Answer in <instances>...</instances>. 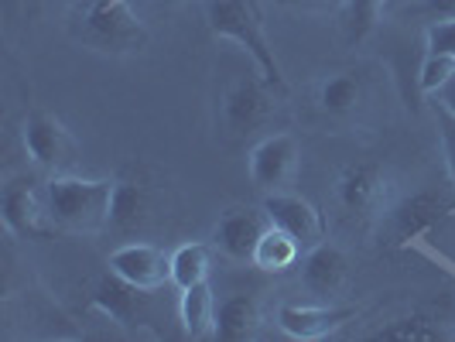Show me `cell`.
Here are the masks:
<instances>
[{
    "label": "cell",
    "instance_id": "1",
    "mask_svg": "<svg viewBox=\"0 0 455 342\" xmlns=\"http://www.w3.org/2000/svg\"><path fill=\"white\" fill-rule=\"evenodd\" d=\"M116 182L107 179H79V175H52L45 182L48 223L62 233H103L110 227Z\"/></svg>",
    "mask_w": 455,
    "mask_h": 342
},
{
    "label": "cell",
    "instance_id": "2",
    "mask_svg": "<svg viewBox=\"0 0 455 342\" xmlns=\"http://www.w3.org/2000/svg\"><path fill=\"white\" fill-rule=\"evenodd\" d=\"M205 21H209V31L227 38L233 45H240L243 52H251L257 72L271 83L277 92H284V76H281V66L274 59V48L267 45V35L257 21L253 7L247 0H205L203 4Z\"/></svg>",
    "mask_w": 455,
    "mask_h": 342
},
{
    "label": "cell",
    "instance_id": "3",
    "mask_svg": "<svg viewBox=\"0 0 455 342\" xmlns=\"http://www.w3.org/2000/svg\"><path fill=\"white\" fill-rule=\"evenodd\" d=\"M455 212V185H432L418 188L397 203L384 205L380 216V236L390 247H404L418 236H428Z\"/></svg>",
    "mask_w": 455,
    "mask_h": 342
},
{
    "label": "cell",
    "instance_id": "4",
    "mask_svg": "<svg viewBox=\"0 0 455 342\" xmlns=\"http://www.w3.org/2000/svg\"><path fill=\"white\" fill-rule=\"evenodd\" d=\"M79 38H83V45L96 48V52L127 55V52L144 48L148 31L140 28V21L131 14V7L124 0H92L79 14Z\"/></svg>",
    "mask_w": 455,
    "mask_h": 342
},
{
    "label": "cell",
    "instance_id": "5",
    "mask_svg": "<svg viewBox=\"0 0 455 342\" xmlns=\"http://www.w3.org/2000/svg\"><path fill=\"white\" fill-rule=\"evenodd\" d=\"M274 86L260 76V72H247L240 76L223 96L220 107V123L229 137H247L260 131L274 114Z\"/></svg>",
    "mask_w": 455,
    "mask_h": 342
},
{
    "label": "cell",
    "instance_id": "6",
    "mask_svg": "<svg viewBox=\"0 0 455 342\" xmlns=\"http://www.w3.org/2000/svg\"><path fill=\"white\" fill-rule=\"evenodd\" d=\"M24 151L31 155L38 168H45L52 175H68V168L76 161V140L59 116L45 114V110H31L24 116Z\"/></svg>",
    "mask_w": 455,
    "mask_h": 342
},
{
    "label": "cell",
    "instance_id": "7",
    "mask_svg": "<svg viewBox=\"0 0 455 342\" xmlns=\"http://www.w3.org/2000/svg\"><path fill=\"white\" fill-rule=\"evenodd\" d=\"M0 216H4L7 233H14V236H45V229L52 227L45 188H38L31 179H11L4 185Z\"/></svg>",
    "mask_w": 455,
    "mask_h": 342
},
{
    "label": "cell",
    "instance_id": "8",
    "mask_svg": "<svg viewBox=\"0 0 455 342\" xmlns=\"http://www.w3.org/2000/svg\"><path fill=\"white\" fill-rule=\"evenodd\" d=\"M267 227H271V219H267L264 205L260 209H251V205L227 209L212 229V247L229 260H253V251Z\"/></svg>",
    "mask_w": 455,
    "mask_h": 342
},
{
    "label": "cell",
    "instance_id": "9",
    "mask_svg": "<svg viewBox=\"0 0 455 342\" xmlns=\"http://www.w3.org/2000/svg\"><path fill=\"white\" fill-rule=\"evenodd\" d=\"M264 212H267L274 227H281L284 233L295 236L301 251H312V247L325 243V219L308 199L291 195V192H267Z\"/></svg>",
    "mask_w": 455,
    "mask_h": 342
},
{
    "label": "cell",
    "instance_id": "10",
    "mask_svg": "<svg viewBox=\"0 0 455 342\" xmlns=\"http://www.w3.org/2000/svg\"><path fill=\"white\" fill-rule=\"evenodd\" d=\"M107 267L140 291H158L161 284L172 281V253H164L155 243H124L110 253Z\"/></svg>",
    "mask_w": 455,
    "mask_h": 342
},
{
    "label": "cell",
    "instance_id": "11",
    "mask_svg": "<svg viewBox=\"0 0 455 342\" xmlns=\"http://www.w3.org/2000/svg\"><path fill=\"white\" fill-rule=\"evenodd\" d=\"M336 199L346 212H377L380 205H387V179L384 168L373 161H353L339 168L336 175Z\"/></svg>",
    "mask_w": 455,
    "mask_h": 342
},
{
    "label": "cell",
    "instance_id": "12",
    "mask_svg": "<svg viewBox=\"0 0 455 342\" xmlns=\"http://www.w3.org/2000/svg\"><path fill=\"white\" fill-rule=\"evenodd\" d=\"M298 140L291 134H271L264 137L251 151V179L264 192H281L284 185L295 179L298 171Z\"/></svg>",
    "mask_w": 455,
    "mask_h": 342
},
{
    "label": "cell",
    "instance_id": "13",
    "mask_svg": "<svg viewBox=\"0 0 455 342\" xmlns=\"http://www.w3.org/2000/svg\"><path fill=\"white\" fill-rule=\"evenodd\" d=\"M346 281H349V260H346V253L339 247H332L325 240L319 247L305 251V257H301V284L312 298L329 301V298H336L346 288Z\"/></svg>",
    "mask_w": 455,
    "mask_h": 342
},
{
    "label": "cell",
    "instance_id": "14",
    "mask_svg": "<svg viewBox=\"0 0 455 342\" xmlns=\"http://www.w3.org/2000/svg\"><path fill=\"white\" fill-rule=\"evenodd\" d=\"M353 319V308H329V305H281L277 325L291 339H322L336 332L342 322Z\"/></svg>",
    "mask_w": 455,
    "mask_h": 342
},
{
    "label": "cell",
    "instance_id": "15",
    "mask_svg": "<svg viewBox=\"0 0 455 342\" xmlns=\"http://www.w3.org/2000/svg\"><path fill=\"white\" fill-rule=\"evenodd\" d=\"M260 329V305L253 295H229L216 305V339L247 342Z\"/></svg>",
    "mask_w": 455,
    "mask_h": 342
},
{
    "label": "cell",
    "instance_id": "16",
    "mask_svg": "<svg viewBox=\"0 0 455 342\" xmlns=\"http://www.w3.org/2000/svg\"><path fill=\"white\" fill-rule=\"evenodd\" d=\"M301 243H298L291 233H284L281 227H267L264 229V236H260V243H257V251H253V267L264 274H288L298 267V260H301Z\"/></svg>",
    "mask_w": 455,
    "mask_h": 342
},
{
    "label": "cell",
    "instance_id": "17",
    "mask_svg": "<svg viewBox=\"0 0 455 342\" xmlns=\"http://www.w3.org/2000/svg\"><path fill=\"white\" fill-rule=\"evenodd\" d=\"M179 312H182V325L192 339H212L216 336V295L209 288V281H199L192 288L182 291L179 301Z\"/></svg>",
    "mask_w": 455,
    "mask_h": 342
},
{
    "label": "cell",
    "instance_id": "18",
    "mask_svg": "<svg viewBox=\"0 0 455 342\" xmlns=\"http://www.w3.org/2000/svg\"><path fill=\"white\" fill-rule=\"evenodd\" d=\"M137 291L131 281H124L120 274H107V277H100V284H96V291H92V301L103 308V315H110L114 322H127L134 315V305H137Z\"/></svg>",
    "mask_w": 455,
    "mask_h": 342
},
{
    "label": "cell",
    "instance_id": "19",
    "mask_svg": "<svg viewBox=\"0 0 455 342\" xmlns=\"http://www.w3.org/2000/svg\"><path fill=\"white\" fill-rule=\"evenodd\" d=\"M144 219H148V192L134 182H116L110 227L120 233H131V229L144 227Z\"/></svg>",
    "mask_w": 455,
    "mask_h": 342
},
{
    "label": "cell",
    "instance_id": "20",
    "mask_svg": "<svg viewBox=\"0 0 455 342\" xmlns=\"http://www.w3.org/2000/svg\"><path fill=\"white\" fill-rule=\"evenodd\" d=\"M360 96H363V86L353 72H336L322 83L319 90V103L325 114H353L360 107Z\"/></svg>",
    "mask_w": 455,
    "mask_h": 342
},
{
    "label": "cell",
    "instance_id": "21",
    "mask_svg": "<svg viewBox=\"0 0 455 342\" xmlns=\"http://www.w3.org/2000/svg\"><path fill=\"white\" fill-rule=\"evenodd\" d=\"M199 281H209V247L205 243H182L172 253V284L185 291Z\"/></svg>",
    "mask_w": 455,
    "mask_h": 342
},
{
    "label": "cell",
    "instance_id": "22",
    "mask_svg": "<svg viewBox=\"0 0 455 342\" xmlns=\"http://www.w3.org/2000/svg\"><path fill=\"white\" fill-rule=\"evenodd\" d=\"M342 14H346L349 42H363L377 28L380 14H387V0H342Z\"/></svg>",
    "mask_w": 455,
    "mask_h": 342
},
{
    "label": "cell",
    "instance_id": "23",
    "mask_svg": "<svg viewBox=\"0 0 455 342\" xmlns=\"http://www.w3.org/2000/svg\"><path fill=\"white\" fill-rule=\"evenodd\" d=\"M373 339H387V342H435L442 339V332L435 329L425 315H404V319L387 322L384 329L373 332Z\"/></svg>",
    "mask_w": 455,
    "mask_h": 342
},
{
    "label": "cell",
    "instance_id": "24",
    "mask_svg": "<svg viewBox=\"0 0 455 342\" xmlns=\"http://www.w3.org/2000/svg\"><path fill=\"white\" fill-rule=\"evenodd\" d=\"M455 76V62L452 59H445V55H432L428 52V59L421 62V76H418V86L432 96L435 90H442L449 79Z\"/></svg>",
    "mask_w": 455,
    "mask_h": 342
},
{
    "label": "cell",
    "instance_id": "25",
    "mask_svg": "<svg viewBox=\"0 0 455 342\" xmlns=\"http://www.w3.org/2000/svg\"><path fill=\"white\" fill-rule=\"evenodd\" d=\"M425 42H428L432 55H445V59L455 62V18H442V21L428 24Z\"/></svg>",
    "mask_w": 455,
    "mask_h": 342
},
{
    "label": "cell",
    "instance_id": "26",
    "mask_svg": "<svg viewBox=\"0 0 455 342\" xmlns=\"http://www.w3.org/2000/svg\"><path fill=\"white\" fill-rule=\"evenodd\" d=\"M435 123H438V137H442V151H445V164H449V179L455 185V116L442 107H435Z\"/></svg>",
    "mask_w": 455,
    "mask_h": 342
},
{
    "label": "cell",
    "instance_id": "27",
    "mask_svg": "<svg viewBox=\"0 0 455 342\" xmlns=\"http://www.w3.org/2000/svg\"><path fill=\"white\" fill-rule=\"evenodd\" d=\"M432 99H435V107H442V110H449V114L455 116V76L442 86V90L432 92Z\"/></svg>",
    "mask_w": 455,
    "mask_h": 342
},
{
    "label": "cell",
    "instance_id": "28",
    "mask_svg": "<svg viewBox=\"0 0 455 342\" xmlns=\"http://www.w3.org/2000/svg\"><path fill=\"white\" fill-rule=\"evenodd\" d=\"M418 7H425L438 21H442V18H455V0H421Z\"/></svg>",
    "mask_w": 455,
    "mask_h": 342
},
{
    "label": "cell",
    "instance_id": "29",
    "mask_svg": "<svg viewBox=\"0 0 455 342\" xmlns=\"http://www.w3.org/2000/svg\"><path fill=\"white\" fill-rule=\"evenodd\" d=\"M288 7H298V11H336L342 7V0H284Z\"/></svg>",
    "mask_w": 455,
    "mask_h": 342
},
{
    "label": "cell",
    "instance_id": "30",
    "mask_svg": "<svg viewBox=\"0 0 455 342\" xmlns=\"http://www.w3.org/2000/svg\"><path fill=\"white\" fill-rule=\"evenodd\" d=\"M421 0H387V11H401V7H414Z\"/></svg>",
    "mask_w": 455,
    "mask_h": 342
}]
</instances>
